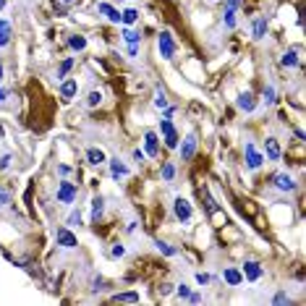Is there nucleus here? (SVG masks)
<instances>
[{
	"mask_svg": "<svg viewBox=\"0 0 306 306\" xmlns=\"http://www.w3.org/2000/svg\"><path fill=\"white\" fill-rule=\"evenodd\" d=\"M160 131H162V136H165V146H168V150H176V146H178V134H176V128H173V123H170L168 118L160 120Z\"/></svg>",
	"mask_w": 306,
	"mask_h": 306,
	"instance_id": "f257e3e1",
	"label": "nucleus"
},
{
	"mask_svg": "<svg viewBox=\"0 0 306 306\" xmlns=\"http://www.w3.org/2000/svg\"><path fill=\"white\" fill-rule=\"evenodd\" d=\"M157 44H160V52H162V58H173V52H176V42H173V34H170V32H162L160 34V42H157Z\"/></svg>",
	"mask_w": 306,
	"mask_h": 306,
	"instance_id": "f03ea898",
	"label": "nucleus"
},
{
	"mask_svg": "<svg viewBox=\"0 0 306 306\" xmlns=\"http://www.w3.org/2000/svg\"><path fill=\"white\" fill-rule=\"evenodd\" d=\"M74 196H76V188H74V184H68V180H63V184L58 186V202H63V204H71V202H74Z\"/></svg>",
	"mask_w": 306,
	"mask_h": 306,
	"instance_id": "7ed1b4c3",
	"label": "nucleus"
},
{
	"mask_svg": "<svg viewBox=\"0 0 306 306\" xmlns=\"http://www.w3.org/2000/svg\"><path fill=\"white\" fill-rule=\"evenodd\" d=\"M194 152H196V136L188 134L186 142H184V146H180V157H184V160H191V157H194Z\"/></svg>",
	"mask_w": 306,
	"mask_h": 306,
	"instance_id": "20e7f679",
	"label": "nucleus"
},
{
	"mask_svg": "<svg viewBox=\"0 0 306 306\" xmlns=\"http://www.w3.org/2000/svg\"><path fill=\"white\" fill-rule=\"evenodd\" d=\"M173 210H176V218H178V220H184V222L191 218V204H188L186 199H176Z\"/></svg>",
	"mask_w": 306,
	"mask_h": 306,
	"instance_id": "39448f33",
	"label": "nucleus"
},
{
	"mask_svg": "<svg viewBox=\"0 0 306 306\" xmlns=\"http://www.w3.org/2000/svg\"><path fill=\"white\" fill-rule=\"evenodd\" d=\"M78 241H76V236L68 230V228H63V230H58V246H63V248H74Z\"/></svg>",
	"mask_w": 306,
	"mask_h": 306,
	"instance_id": "423d86ee",
	"label": "nucleus"
},
{
	"mask_svg": "<svg viewBox=\"0 0 306 306\" xmlns=\"http://www.w3.org/2000/svg\"><path fill=\"white\" fill-rule=\"evenodd\" d=\"M144 146H146V154H157V150H160V142H157V134L154 131H146L144 134Z\"/></svg>",
	"mask_w": 306,
	"mask_h": 306,
	"instance_id": "0eeeda50",
	"label": "nucleus"
},
{
	"mask_svg": "<svg viewBox=\"0 0 306 306\" xmlns=\"http://www.w3.org/2000/svg\"><path fill=\"white\" fill-rule=\"evenodd\" d=\"M246 162H248L252 170H256L259 165H262V154L254 150V144H246Z\"/></svg>",
	"mask_w": 306,
	"mask_h": 306,
	"instance_id": "6e6552de",
	"label": "nucleus"
},
{
	"mask_svg": "<svg viewBox=\"0 0 306 306\" xmlns=\"http://www.w3.org/2000/svg\"><path fill=\"white\" fill-rule=\"evenodd\" d=\"M236 8H238V0H228V8H225V26L228 29L236 26Z\"/></svg>",
	"mask_w": 306,
	"mask_h": 306,
	"instance_id": "1a4fd4ad",
	"label": "nucleus"
},
{
	"mask_svg": "<svg viewBox=\"0 0 306 306\" xmlns=\"http://www.w3.org/2000/svg\"><path fill=\"white\" fill-rule=\"evenodd\" d=\"M100 14H105L112 24H120V10H116L110 3H100Z\"/></svg>",
	"mask_w": 306,
	"mask_h": 306,
	"instance_id": "9d476101",
	"label": "nucleus"
},
{
	"mask_svg": "<svg viewBox=\"0 0 306 306\" xmlns=\"http://www.w3.org/2000/svg\"><path fill=\"white\" fill-rule=\"evenodd\" d=\"M275 186H278L280 191H293V188H296V184H293V178H290V176H286V173L275 176Z\"/></svg>",
	"mask_w": 306,
	"mask_h": 306,
	"instance_id": "9b49d317",
	"label": "nucleus"
},
{
	"mask_svg": "<svg viewBox=\"0 0 306 306\" xmlns=\"http://www.w3.org/2000/svg\"><path fill=\"white\" fill-rule=\"evenodd\" d=\"M238 108H241V110H246V112H252V110L256 108L254 94H252V92H244L241 97H238Z\"/></svg>",
	"mask_w": 306,
	"mask_h": 306,
	"instance_id": "f8f14e48",
	"label": "nucleus"
},
{
	"mask_svg": "<svg viewBox=\"0 0 306 306\" xmlns=\"http://www.w3.org/2000/svg\"><path fill=\"white\" fill-rule=\"evenodd\" d=\"M264 152H267L270 160H280V144H278V139H267L264 142Z\"/></svg>",
	"mask_w": 306,
	"mask_h": 306,
	"instance_id": "ddd939ff",
	"label": "nucleus"
},
{
	"mask_svg": "<svg viewBox=\"0 0 306 306\" xmlns=\"http://www.w3.org/2000/svg\"><path fill=\"white\" fill-rule=\"evenodd\" d=\"M244 275L248 280H259V278H262V267H259L256 262H246L244 264Z\"/></svg>",
	"mask_w": 306,
	"mask_h": 306,
	"instance_id": "4468645a",
	"label": "nucleus"
},
{
	"mask_svg": "<svg viewBox=\"0 0 306 306\" xmlns=\"http://www.w3.org/2000/svg\"><path fill=\"white\" fill-rule=\"evenodd\" d=\"M74 94H76V82H74V78H68V82H63V84H60V97L68 102Z\"/></svg>",
	"mask_w": 306,
	"mask_h": 306,
	"instance_id": "2eb2a0df",
	"label": "nucleus"
},
{
	"mask_svg": "<svg viewBox=\"0 0 306 306\" xmlns=\"http://www.w3.org/2000/svg\"><path fill=\"white\" fill-rule=\"evenodd\" d=\"M110 176L112 178H123V176H128V168L120 165V160H110Z\"/></svg>",
	"mask_w": 306,
	"mask_h": 306,
	"instance_id": "dca6fc26",
	"label": "nucleus"
},
{
	"mask_svg": "<svg viewBox=\"0 0 306 306\" xmlns=\"http://www.w3.org/2000/svg\"><path fill=\"white\" fill-rule=\"evenodd\" d=\"M86 162H89V165H100V162H105V152H102V150H94V146H92V150L86 152Z\"/></svg>",
	"mask_w": 306,
	"mask_h": 306,
	"instance_id": "f3484780",
	"label": "nucleus"
},
{
	"mask_svg": "<svg viewBox=\"0 0 306 306\" xmlns=\"http://www.w3.org/2000/svg\"><path fill=\"white\" fill-rule=\"evenodd\" d=\"M139 296L136 293H118V296H112V304H136Z\"/></svg>",
	"mask_w": 306,
	"mask_h": 306,
	"instance_id": "a211bd4d",
	"label": "nucleus"
},
{
	"mask_svg": "<svg viewBox=\"0 0 306 306\" xmlns=\"http://www.w3.org/2000/svg\"><path fill=\"white\" fill-rule=\"evenodd\" d=\"M102 210H105V202H102V196H94V199H92V220H94V222L100 220Z\"/></svg>",
	"mask_w": 306,
	"mask_h": 306,
	"instance_id": "6ab92c4d",
	"label": "nucleus"
},
{
	"mask_svg": "<svg viewBox=\"0 0 306 306\" xmlns=\"http://www.w3.org/2000/svg\"><path fill=\"white\" fill-rule=\"evenodd\" d=\"M225 280L230 282V286H241V280H244V275L238 270H225V275H222Z\"/></svg>",
	"mask_w": 306,
	"mask_h": 306,
	"instance_id": "aec40b11",
	"label": "nucleus"
},
{
	"mask_svg": "<svg viewBox=\"0 0 306 306\" xmlns=\"http://www.w3.org/2000/svg\"><path fill=\"white\" fill-rule=\"evenodd\" d=\"M267 32V18H256L254 21V40H262Z\"/></svg>",
	"mask_w": 306,
	"mask_h": 306,
	"instance_id": "412c9836",
	"label": "nucleus"
},
{
	"mask_svg": "<svg viewBox=\"0 0 306 306\" xmlns=\"http://www.w3.org/2000/svg\"><path fill=\"white\" fill-rule=\"evenodd\" d=\"M296 63H298V58H296V50H288V52H282V58H280V66L290 68V66H296Z\"/></svg>",
	"mask_w": 306,
	"mask_h": 306,
	"instance_id": "4be33fe9",
	"label": "nucleus"
},
{
	"mask_svg": "<svg viewBox=\"0 0 306 306\" xmlns=\"http://www.w3.org/2000/svg\"><path fill=\"white\" fill-rule=\"evenodd\" d=\"M8 40H10L8 21H3V18H0V48H6V44H8Z\"/></svg>",
	"mask_w": 306,
	"mask_h": 306,
	"instance_id": "5701e85b",
	"label": "nucleus"
},
{
	"mask_svg": "<svg viewBox=\"0 0 306 306\" xmlns=\"http://www.w3.org/2000/svg\"><path fill=\"white\" fill-rule=\"evenodd\" d=\"M136 18H139V14H136L134 8H128V10H123V14H120V21H123V24H128V26L134 24Z\"/></svg>",
	"mask_w": 306,
	"mask_h": 306,
	"instance_id": "b1692460",
	"label": "nucleus"
},
{
	"mask_svg": "<svg viewBox=\"0 0 306 306\" xmlns=\"http://www.w3.org/2000/svg\"><path fill=\"white\" fill-rule=\"evenodd\" d=\"M68 44H71L74 50H84V48H86V37H82V34H76V37L68 40Z\"/></svg>",
	"mask_w": 306,
	"mask_h": 306,
	"instance_id": "393cba45",
	"label": "nucleus"
},
{
	"mask_svg": "<svg viewBox=\"0 0 306 306\" xmlns=\"http://www.w3.org/2000/svg\"><path fill=\"white\" fill-rule=\"evenodd\" d=\"M123 40L128 42V48H136V42H139V34L131 32V29H126V32H123Z\"/></svg>",
	"mask_w": 306,
	"mask_h": 306,
	"instance_id": "a878e982",
	"label": "nucleus"
},
{
	"mask_svg": "<svg viewBox=\"0 0 306 306\" xmlns=\"http://www.w3.org/2000/svg\"><path fill=\"white\" fill-rule=\"evenodd\" d=\"M100 102H102V94L100 92H89V97H86V105L89 108H97Z\"/></svg>",
	"mask_w": 306,
	"mask_h": 306,
	"instance_id": "bb28decb",
	"label": "nucleus"
},
{
	"mask_svg": "<svg viewBox=\"0 0 306 306\" xmlns=\"http://www.w3.org/2000/svg\"><path fill=\"white\" fill-rule=\"evenodd\" d=\"M71 66H74V60H71V58H66V60H63V66H60V71H58V78H66V74L71 71Z\"/></svg>",
	"mask_w": 306,
	"mask_h": 306,
	"instance_id": "cd10ccee",
	"label": "nucleus"
},
{
	"mask_svg": "<svg viewBox=\"0 0 306 306\" xmlns=\"http://www.w3.org/2000/svg\"><path fill=\"white\" fill-rule=\"evenodd\" d=\"M157 248H160V252H162L165 256H173V254H176V248H173V246H168V244H162V241H157Z\"/></svg>",
	"mask_w": 306,
	"mask_h": 306,
	"instance_id": "c85d7f7f",
	"label": "nucleus"
},
{
	"mask_svg": "<svg viewBox=\"0 0 306 306\" xmlns=\"http://www.w3.org/2000/svg\"><path fill=\"white\" fill-rule=\"evenodd\" d=\"M173 176H176V168H173V165H165V168H162V178H165V180H173Z\"/></svg>",
	"mask_w": 306,
	"mask_h": 306,
	"instance_id": "c756f323",
	"label": "nucleus"
},
{
	"mask_svg": "<svg viewBox=\"0 0 306 306\" xmlns=\"http://www.w3.org/2000/svg\"><path fill=\"white\" fill-rule=\"evenodd\" d=\"M154 105H157V108H168V100H165V94L160 92V89H157V97H154Z\"/></svg>",
	"mask_w": 306,
	"mask_h": 306,
	"instance_id": "7c9ffc66",
	"label": "nucleus"
},
{
	"mask_svg": "<svg viewBox=\"0 0 306 306\" xmlns=\"http://www.w3.org/2000/svg\"><path fill=\"white\" fill-rule=\"evenodd\" d=\"M110 254H112V256L118 259V256H123V254H126V248H123L120 244H116V246H112V252H110Z\"/></svg>",
	"mask_w": 306,
	"mask_h": 306,
	"instance_id": "2f4dec72",
	"label": "nucleus"
},
{
	"mask_svg": "<svg viewBox=\"0 0 306 306\" xmlns=\"http://www.w3.org/2000/svg\"><path fill=\"white\" fill-rule=\"evenodd\" d=\"M272 304H290V298L286 296V293H278V296L272 298Z\"/></svg>",
	"mask_w": 306,
	"mask_h": 306,
	"instance_id": "473e14b6",
	"label": "nucleus"
},
{
	"mask_svg": "<svg viewBox=\"0 0 306 306\" xmlns=\"http://www.w3.org/2000/svg\"><path fill=\"white\" fill-rule=\"evenodd\" d=\"M264 100H267V102H275V89H272V86L264 89Z\"/></svg>",
	"mask_w": 306,
	"mask_h": 306,
	"instance_id": "72a5a7b5",
	"label": "nucleus"
},
{
	"mask_svg": "<svg viewBox=\"0 0 306 306\" xmlns=\"http://www.w3.org/2000/svg\"><path fill=\"white\" fill-rule=\"evenodd\" d=\"M196 282H199V286H207V282H210V275H204V272H199V275H196Z\"/></svg>",
	"mask_w": 306,
	"mask_h": 306,
	"instance_id": "f704fd0d",
	"label": "nucleus"
},
{
	"mask_svg": "<svg viewBox=\"0 0 306 306\" xmlns=\"http://www.w3.org/2000/svg\"><path fill=\"white\" fill-rule=\"evenodd\" d=\"M188 293H191L188 286H178V296H180V298H188Z\"/></svg>",
	"mask_w": 306,
	"mask_h": 306,
	"instance_id": "c9c22d12",
	"label": "nucleus"
},
{
	"mask_svg": "<svg viewBox=\"0 0 306 306\" xmlns=\"http://www.w3.org/2000/svg\"><path fill=\"white\" fill-rule=\"evenodd\" d=\"M68 222H71V225H76V222H82V214H78V212H74L71 218H68Z\"/></svg>",
	"mask_w": 306,
	"mask_h": 306,
	"instance_id": "e433bc0d",
	"label": "nucleus"
},
{
	"mask_svg": "<svg viewBox=\"0 0 306 306\" xmlns=\"http://www.w3.org/2000/svg\"><path fill=\"white\" fill-rule=\"evenodd\" d=\"M188 301H191V304H199L202 296H199V293H188Z\"/></svg>",
	"mask_w": 306,
	"mask_h": 306,
	"instance_id": "4c0bfd02",
	"label": "nucleus"
},
{
	"mask_svg": "<svg viewBox=\"0 0 306 306\" xmlns=\"http://www.w3.org/2000/svg\"><path fill=\"white\" fill-rule=\"evenodd\" d=\"M3 202H8V191L0 188V207H3Z\"/></svg>",
	"mask_w": 306,
	"mask_h": 306,
	"instance_id": "58836bf2",
	"label": "nucleus"
},
{
	"mask_svg": "<svg viewBox=\"0 0 306 306\" xmlns=\"http://www.w3.org/2000/svg\"><path fill=\"white\" fill-rule=\"evenodd\" d=\"M8 165H10V157H8V154H6V157H3V160H0V168H3V170H6V168H8Z\"/></svg>",
	"mask_w": 306,
	"mask_h": 306,
	"instance_id": "ea45409f",
	"label": "nucleus"
},
{
	"mask_svg": "<svg viewBox=\"0 0 306 306\" xmlns=\"http://www.w3.org/2000/svg\"><path fill=\"white\" fill-rule=\"evenodd\" d=\"M6 100V89H0V102H3Z\"/></svg>",
	"mask_w": 306,
	"mask_h": 306,
	"instance_id": "a19ab883",
	"label": "nucleus"
},
{
	"mask_svg": "<svg viewBox=\"0 0 306 306\" xmlns=\"http://www.w3.org/2000/svg\"><path fill=\"white\" fill-rule=\"evenodd\" d=\"M0 78H3V66H0Z\"/></svg>",
	"mask_w": 306,
	"mask_h": 306,
	"instance_id": "79ce46f5",
	"label": "nucleus"
},
{
	"mask_svg": "<svg viewBox=\"0 0 306 306\" xmlns=\"http://www.w3.org/2000/svg\"><path fill=\"white\" fill-rule=\"evenodd\" d=\"M0 8H3V0H0Z\"/></svg>",
	"mask_w": 306,
	"mask_h": 306,
	"instance_id": "37998d69",
	"label": "nucleus"
},
{
	"mask_svg": "<svg viewBox=\"0 0 306 306\" xmlns=\"http://www.w3.org/2000/svg\"><path fill=\"white\" fill-rule=\"evenodd\" d=\"M63 3H71V0H63Z\"/></svg>",
	"mask_w": 306,
	"mask_h": 306,
	"instance_id": "c03bdc74",
	"label": "nucleus"
}]
</instances>
